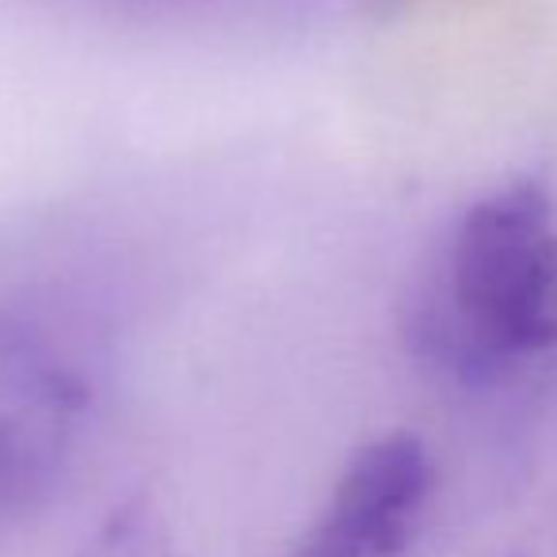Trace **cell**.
Masks as SVG:
<instances>
[{
    "label": "cell",
    "instance_id": "3",
    "mask_svg": "<svg viewBox=\"0 0 557 557\" xmlns=\"http://www.w3.org/2000/svg\"><path fill=\"white\" fill-rule=\"evenodd\" d=\"M435 488L424 440L389 432L351 455L313 523L287 557H401L420 531Z\"/></svg>",
    "mask_w": 557,
    "mask_h": 557
},
{
    "label": "cell",
    "instance_id": "4",
    "mask_svg": "<svg viewBox=\"0 0 557 557\" xmlns=\"http://www.w3.org/2000/svg\"><path fill=\"white\" fill-rule=\"evenodd\" d=\"M73 557H180L169 523L149 496H131L103 516Z\"/></svg>",
    "mask_w": 557,
    "mask_h": 557
},
{
    "label": "cell",
    "instance_id": "2",
    "mask_svg": "<svg viewBox=\"0 0 557 557\" xmlns=\"http://www.w3.org/2000/svg\"><path fill=\"white\" fill-rule=\"evenodd\" d=\"M96 386V348L73 313L0 306V519L27 516L62 488Z\"/></svg>",
    "mask_w": 557,
    "mask_h": 557
},
{
    "label": "cell",
    "instance_id": "1",
    "mask_svg": "<svg viewBox=\"0 0 557 557\" xmlns=\"http://www.w3.org/2000/svg\"><path fill=\"white\" fill-rule=\"evenodd\" d=\"M417 359L493 386L557 344V210L542 184L481 195L450 225L409 302Z\"/></svg>",
    "mask_w": 557,
    "mask_h": 557
}]
</instances>
